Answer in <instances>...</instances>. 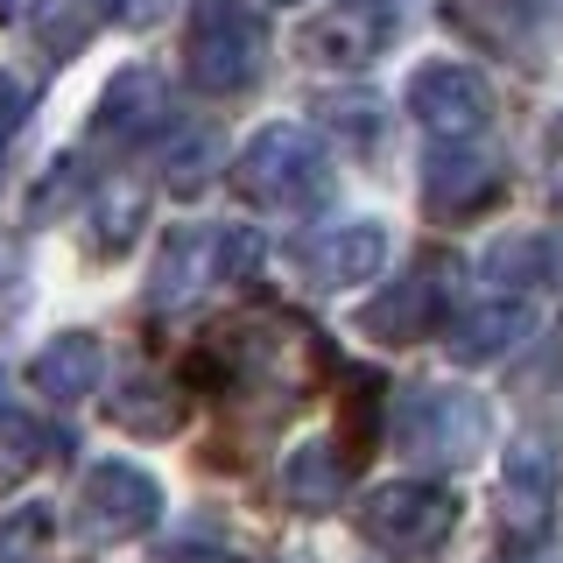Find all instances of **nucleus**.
I'll use <instances>...</instances> for the list:
<instances>
[{
  "label": "nucleus",
  "instance_id": "nucleus-1",
  "mask_svg": "<svg viewBox=\"0 0 563 563\" xmlns=\"http://www.w3.org/2000/svg\"><path fill=\"white\" fill-rule=\"evenodd\" d=\"M233 184L268 211H310L331 190V148L310 128H261L246 141Z\"/></svg>",
  "mask_w": 563,
  "mask_h": 563
},
{
  "label": "nucleus",
  "instance_id": "nucleus-2",
  "mask_svg": "<svg viewBox=\"0 0 563 563\" xmlns=\"http://www.w3.org/2000/svg\"><path fill=\"white\" fill-rule=\"evenodd\" d=\"M261 268V233L254 225H184L163 261H155V303L176 310L190 296H205L211 282H246Z\"/></svg>",
  "mask_w": 563,
  "mask_h": 563
},
{
  "label": "nucleus",
  "instance_id": "nucleus-3",
  "mask_svg": "<svg viewBox=\"0 0 563 563\" xmlns=\"http://www.w3.org/2000/svg\"><path fill=\"white\" fill-rule=\"evenodd\" d=\"M268 57V29L246 0H198L190 14V78L205 92H246Z\"/></svg>",
  "mask_w": 563,
  "mask_h": 563
},
{
  "label": "nucleus",
  "instance_id": "nucleus-4",
  "mask_svg": "<svg viewBox=\"0 0 563 563\" xmlns=\"http://www.w3.org/2000/svg\"><path fill=\"white\" fill-rule=\"evenodd\" d=\"M387 422L416 457H437V465H465L472 451H486V409L465 387H401Z\"/></svg>",
  "mask_w": 563,
  "mask_h": 563
},
{
  "label": "nucleus",
  "instance_id": "nucleus-5",
  "mask_svg": "<svg viewBox=\"0 0 563 563\" xmlns=\"http://www.w3.org/2000/svg\"><path fill=\"white\" fill-rule=\"evenodd\" d=\"M360 528L380 556H430V550H444V536L457 528V500L430 479H401V486H380L360 507Z\"/></svg>",
  "mask_w": 563,
  "mask_h": 563
},
{
  "label": "nucleus",
  "instance_id": "nucleus-6",
  "mask_svg": "<svg viewBox=\"0 0 563 563\" xmlns=\"http://www.w3.org/2000/svg\"><path fill=\"white\" fill-rule=\"evenodd\" d=\"M163 515V486L134 465H92L78 486V536L85 542H134Z\"/></svg>",
  "mask_w": 563,
  "mask_h": 563
},
{
  "label": "nucleus",
  "instance_id": "nucleus-7",
  "mask_svg": "<svg viewBox=\"0 0 563 563\" xmlns=\"http://www.w3.org/2000/svg\"><path fill=\"white\" fill-rule=\"evenodd\" d=\"M409 113L430 128L437 141H472L493 120V85L472 64H422L409 85Z\"/></svg>",
  "mask_w": 563,
  "mask_h": 563
},
{
  "label": "nucleus",
  "instance_id": "nucleus-8",
  "mask_svg": "<svg viewBox=\"0 0 563 563\" xmlns=\"http://www.w3.org/2000/svg\"><path fill=\"white\" fill-rule=\"evenodd\" d=\"M395 29H401V0H339L303 29V49L331 70H360L395 43Z\"/></svg>",
  "mask_w": 563,
  "mask_h": 563
},
{
  "label": "nucleus",
  "instance_id": "nucleus-9",
  "mask_svg": "<svg viewBox=\"0 0 563 563\" xmlns=\"http://www.w3.org/2000/svg\"><path fill=\"white\" fill-rule=\"evenodd\" d=\"M550 507H556V457L542 451L536 437H521L500 465V521L515 528V536H542V528H550Z\"/></svg>",
  "mask_w": 563,
  "mask_h": 563
},
{
  "label": "nucleus",
  "instance_id": "nucleus-10",
  "mask_svg": "<svg viewBox=\"0 0 563 563\" xmlns=\"http://www.w3.org/2000/svg\"><path fill=\"white\" fill-rule=\"evenodd\" d=\"M169 128V85L155 78V70H120L113 85H106V99H99V113H92V134L99 141H148V134H163Z\"/></svg>",
  "mask_w": 563,
  "mask_h": 563
},
{
  "label": "nucleus",
  "instance_id": "nucleus-11",
  "mask_svg": "<svg viewBox=\"0 0 563 563\" xmlns=\"http://www.w3.org/2000/svg\"><path fill=\"white\" fill-rule=\"evenodd\" d=\"M536 331V296H515V289H493L479 310L457 317L451 331V352L457 360H500L507 345H521Z\"/></svg>",
  "mask_w": 563,
  "mask_h": 563
},
{
  "label": "nucleus",
  "instance_id": "nucleus-12",
  "mask_svg": "<svg viewBox=\"0 0 563 563\" xmlns=\"http://www.w3.org/2000/svg\"><path fill=\"white\" fill-rule=\"evenodd\" d=\"M437 310H444V261H422V268L401 275L380 303H366V331H380V339L401 345V339H422V331L437 324Z\"/></svg>",
  "mask_w": 563,
  "mask_h": 563
},
{
  "label": "nucleus",
  "instance_id": "nucleus-13",
  "mask_svg": "<svg viewBox=\"0 0 563 563\" xmlns=\"http://www.w3.org/2000/svg\"><path fill=\"white\" fill-rule=\"evenodd\" d=\"M310 275L324 282V289H345V282H374L387 268V233L380 225H339V233L310 240L303 246Z\"/></svg>",
  "mask_w": 563,
  "mask_h": 563
},
{
  "label": "nucleus",
  "instance_id": "nucleus-14",
  "mask_svg": "<svg viewBox=\"0 0 563 563\" xmlns=\"http://www.w3.org/2000/svg\"><path fill=\"white\" fill-rule=\"evenodd\" d=\"M493 198H500V163L465 155V141H451V155H437V169H430V205L437 211H479Z\"/></svg>",
  "mask_w": 563,
  "mask_h": 563
},
{
  "label": "nucleus",
  "instance_id": "nucleus-15",
  "mask_svg": "<svg viewBox=\"0 0 563 563\" xmlns=\"http://www.w3.org/2000/svg\"><path fill=\"white\" fill-rule=\"evenodd\" d=\"M345 472L352 465L339 457V444H303L282 465V493H289V507H303V515H324V507H339Z\"/></svg>",
  "mask_w": 563,
  "mask_h": 563
},
{
  "label": "nucleus",
  "instance_id": "nucleus-16",
  "mask_svg": "<svg viewBox=\"0 0 563 563\" xmlns=\"http://www.w3.org/2000/svg\"><path fill=\"white\" fill-rule=\"evenodd\" d=\"M35 387L57 401H78L99 387V345L85 339V331H64V339H49L43 352H35Z\"/></svg>",
  "mask_w": 563,
  "mask_h": 563
},
{
  "label": "nucleus",
  "instance_id": "nucleus-17",
  "mask_svg": "<svg viewBox=\"0 0 563 563\" xmlns=\"http://www.w3.org/2000/svg\"><path fill=\"white\" fill-rule=\"evenodd\" d=\"M550 261H556V246L542 240V233L500 240V246L486 254V282H493V289H515V296H536L542 282H550Z\"/></svg>",
  "mask_w": 563,
  "mask_h": 563
},
{
  "label": "nucleus",
  "instance_id": "nucleus-18",
  "mask_svg": "<svg viewBox=\"0 0 563 563\" xmlns=\"http://www.w3.org/2000/svg\"><path fill=\"white\" fill-rule=\"evenodd\" d=\"M113 422L120 430H141V437H169L176 422H184V401H176L169 387H155V380H128L113 395Z\"/></svg>",
  "mask_w": 563,
  "mask_h": 563
},
{
  "label": "nucleus",
  "instance_id": "nucleus-19",
  "mask_svg": "<svg viewBox=\"0 0 563 563\" xmlns=\"http://www.w3.org/2000/svg\"><path fill=\"white\" fill-rule=\"evenodd\" d=\"M49 457V430H35L22 409H0V493H14Z\"/></svg>",
  "mask_w": 563,
  "mask_h": 563
},
{
  "label": "nucleus",
  "instance_id": "nucleus-20",
  "mask_svg": "<svg viewBox=\"0 0 563 563\" xmlns=\"http://www.w3.org/2000/svg\"><path fill=\"white\" fill-rule=\"evenodd\" d=\"M211 169H219V134L198 128V134H184V148L169 155V190H184V198H190Z\"/></svg>",
  "mask_w": 563,
  "mask_h": 563
},
{
  "label": "nucleus",
  "instance_id": "nucleus-21",
  "mask_svg": "<svg viewBox=\"0 0 563 563\" xmlns=\"http://www.w3.org/2000/svg\"><path fill=\"white\" fill-rule=\"evenodd\" d=\"M49 542V515L43 507H22L14 521H0V563H35Z\"/></svg>",
  "mask_w": 563,
  "mask_h": 563
},
{
  "label": "nucleus",
  "instance_id": "nucleus-22",
  "mask_svg": "<svg viewBox=\"0 0 563 563\" xmlns=\"http://www.w3.org/2000/svg\"><path fill=\"white\" fill-rule=\"evenodd\" d=\"M134 225H141V190H113V198L99 205V246L120 254V246L134 240Z\"/></svg>",
  "mask_w": 563,
  "mask_h": 563
},
{
  "label": "nucleus",
  "instance_id": "nucleus-23",
  "mask_svg": "<svg viewBox=\"0 0 563 563\" xmlns=\"http://www.w3.org/2000/svg\"><path fill=\"white\" fill-rule=\"evenodd\" d=\"M22 113H29L22 78H0V155H8V141H14V134H22Z\"/></svg>",
  "mask_w": 563,
  "mask_h": 563
},
{
  "label": "nucleus",
  "instance_id": "nucleus-24",
  "mask_svg": "<svg viewBox=\"0 0 563 563\" xmlns=\"http://www.w3.org/2000/svg\"><path fill=\"white\" fill-rule=\"evenodd\" d=\"M113 22H128V29H148V22H163V8L169 0H99Z\"/></svg>",
  "mask_w": 563,
  "mask_h": 563
},
{
  "label": "nucleus",
  "instance_id": "nucleus-25",
  "mask_svg": "<svg viewBox=\"0 0 563 563\" xmlns=\"http://www.w3.org/2000/svg\"><path fill=\"white\" fill-rule=\"evenodd\" d=\"M550 184H556V198H563V128L550 134Z\"/></svg>",
  "mask_w": 563,
  "mask_h": 563
},
{
  "label": "nucleus",
  "instance_id": "nucleus-26",
  "mask_svg": "<svg viewBox=\"0 0 563 563\" xmlns=\"http://www.w3.org/2000/svg\"><path fill=\"white\" fill-rule=\"evenodd\" d=\"M35 8H43V0H0V22H29Z\"/></svg>",
  "mask_w": 563,
  "mask_h": 563
},
{
  "label": "nucleus",
  "instance_id": "nucleus-27",
  "mask_svg": "<svg viewBox=\"0 0 563 563\" xmlns=\"http://www.w3.org/2000/svg\"><path fill=\"white\" fill-rule=\"evenodd\" d=\"M14 275H22V254H14V246L0 240V282H14Z\"/></svg>",
  "mask_w": 563,
  "mask_h": 563
},
{
  "label": "nucleus",
  "instance_id": "nucleus-28",
  "mask_svg": "<svg viewBox=\"0 0 563 563\" xmlns=\"http://www.w3.org/2000/svg\"><path fill=\"white\" fill-rule=\"evenodd\" d=\"M528 8H556V0H528Z\"/></svg>",
  "mask_w": 563,
  "mask_h": 563
}]
</instances>
